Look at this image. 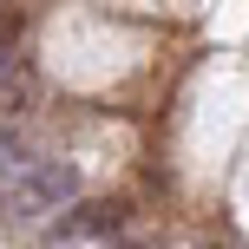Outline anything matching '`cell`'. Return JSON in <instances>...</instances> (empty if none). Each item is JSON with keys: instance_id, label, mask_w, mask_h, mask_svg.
<instances>
[{"instance_id": "1", "label": "cell", "mask_w": 249, "mask_h": 249, "mask_svg": "<svg viewBox=\"0 0 249 249\" xmlns=\"http://www.w3.org/2000/svg\"><path fill=\"white\" fill-rule=\"evenodd\" d=\"M72 203H79V164L72 158H46L20 184H7V216L13 223H46V216L72 210Z\"/></svg>"}, {"instance_id": "2", "label": "cell", "mask_w": 249, "mask_h": 249, "mask_svg": "<svg viewBox=\"0 0 249 249\" xmlns=\"http://www.w3.org/2000/svg\"><path fill=\"white\" fill-rule=\"evenodd\" d=\"M39 105V72L20 53H0V124H20Z\"/></svg>"}, {"instance_id": "3", "label": "cell", "mask_w": 249, "mask_h": 249, "mask_svg": "<svg viewBox=\"0 0 249 249\" xmlns=\"http://www.w3.org/2000/svg\"><path fill=\"white\" fill-rule=\"evenodd\" d=\"M33 164H46L33 124H0V184H20Z\"/></svg>"}, {"instance_id": "4", "label": "cell", "mask_w": 249, "mask_h": 249, "mask_svg": "<svg viewBox=\"0 0 249 249\" xmlns=\"http://www.w3.org/2000/svg\"><path fill=\"white\" fill-rule=\"evenodd\" d=\"M118 230H124V210H118V203H72L59 243H99V236H118Z\"/></svg>"}, {"instance_id": "5", "label": "cell", "mask_w": 249, "mask_h": 249, "mask_svg": "<svg viewBox=\"0 0 249 249\" xmlns=\"http://www.w3.org/2000/svg\"><path fill=\"white\" fill-rule=\"evenodd\" d=\"M20 39H26V13L13 0H0V53H20Z\"/></svg>"}, {"instance_id": "6", "label": "cell", "mask_w": 249, "mask_h": 249, "mask_svg": "<svg viewBox=\"0 0 249 249\" xmlns=\"http://www.w3.org/2000/svg\"><path fill=\"white\" fill-rule=\"evenodd\" d=\"M53 249H105V243H53Z\"/></svg>"}]
</instances>
